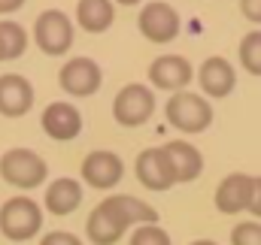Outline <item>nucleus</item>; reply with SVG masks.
Returning a JSON list of instances; mask_svg holds the SVG:
<instances>
[{
	"label": "nucleus",
	"instance_id": "nucleus-1",
	"mask_svg": "<svg viewBox=\"0 0 261 245\" xmlns=\"http://www.w3.org/2000/svg\"><path fill=\"white\" fill-rule=\"evenodd\" d=\"M43 227V209L28 197H12L0 206V233L12 242L37 236Z\"/></svg>",
	"mask_w": 261,
	"mask_h": 245
},
{
	"label": "nucleus",
	"instance_id": "nucleus-13",
	"mask_svg": "<svg viewBox=\"0 0 261 245\" xmlns=\"http://www.w3.org/2000/svg\"><path fill=\"white\" fill-rule=\"evenodd\" d=\"M149 79H152L155 88L182 91L192 82V64L186 61V58H179V55H161L149 67Z\"/></svg>",
	"mask_w": 261,
	"mask_h": 245
},
{
	"label": "nucleus",
	"instance_id": "nucleus-16",
	"mask_svg": "<svg viewBox=\"0 0 261 245\" xmlns=\"http://www.w3.org/2000/svg\"><path fill=\"white\" fill-rule=\"evenodd\" d=\"M164 151H167V158H170V167H173V173H176V182H195L197 176H200L203 158H200V151H197L192 142L173 139V142L164 145Z\"/></svg>",
	"mask_w": 261,
	"mask_h": 245
},
{
	"label": "nucleus",
	"instance_id": "nucleus-2",
	"mask_svg": "<svg viewBox=\"0 0 261 245\" xmlns=\"http://www.w3.org/2000/svg\"><path fill=\"white\" fill-rule=\"evenodd\" d=\"M167 121L173 124L176 130L182 133H200L206 130L213 121V106L192 91H176L170 100H167V109H164Z\"/></svg>",
	"mask_w": 261,
	"mask_h": 245
},
{
	"label": "nucleus",
	"instance_id": "nucleus-14",
	"mask_svg": "<svg viewBox=\"0 0 261 245\" xmlns=\"http://www.w3.org/2000/svg\"><path fill=\"white\" fill-rule=\"evenodd\" d=\"M43 130L58 142L73 139L82 130V115L73 103H49L46 112H43Z\"/></svg>",
	"mask_w": 261,
	"mask_h": 245
},
{
	"label": "nucleus",
	"instance_id": "nucleus-3",
	"mask_svg": "<svg viewBox=\"0 0 261 245\" xmlns=\"http://www.w3.org/2000/svg\"><path fill=\"white\" fill-rule=\"evenodd\" d=\"M0 176L9 185L28 191V188H37V185L46 182L49 167H46V161H43L37 151H31V148H9V151L0 158Z\"/></svg>",
	"mask_w": 261,
	"mask_h": 245
},
{
	"label": "nucleus",
	"instance_id": "nucleus-19",
	"mask_svg": "<svg viewBox=\"0 0 261 245\" xmlns=\"http://www.w3.org/2000/svg\"><path fill=\"white\" fill-rule=\"evenodd\" d=\"M85 233H88V239L94 245H116L122 239V233H125V227H119L100 206L88 215V221H85Z\"/></svg>",
	"mask_w": 261,
	"mask_h": 245
},
{
	"label": "nucleus",
	"instance_id": "nucleus-24",
	"mask_svg": "<svg viewBox=\"0 0 261 245\" xmlns=\"http://www.w3.org/2000/svg\"><path fill=\"white\" fill-rule=\"evenodd\" d=\"M40 245H82L79 236H73V233H67V230H52V233H46Z\"/></svg>",
	"mask_w": 261,
	"mask_h": 245
},
{
	"label": "nucleus",
	"instance_id": "nucleus-10",
	"mask_svg": "<svg viewBox=\"0 0 261 245\" xmlns=\"http://www.w3.org/2000/svg\"><path fill=\"white\" fill-rule=\"evenodd\" d=\"M122 173H125V164L113 151H91L82 161V179L91 185V188H100V191L119 185Z\"/></svg>",
	"mask_w": 261,
	"mask_h": 245
},
{
	"label": "nucleus",
	"instance_id": "nucleus-15",
	"mask_svg": "<svg viewBox=\"0 0 261 245\" xmlns=\"http://www.w3.org/2000/svg\"><path fill=\"white\" fill-rule=\"evenodd\" d=\"M197 82L210 97H228L237 85V73L225 58H206L197 70Z\"/></svg>",
	"mask_w": 261,
	"mask_h": 245
},
{
	"label": "nucleus",
	"instance_id": "nucleus-9",
	"mask_svg": "<svg viewBox=\"0 0 261 245\" xmlns=\"http://www.w3.org/2000/svg\"><path fill=\"white\" fill-rule=\"evenodd\" d=\"M100 209H103L119 227H125V230H128L130 224H155V221H158V212H155L149 203H143V200H137V197H128V194L107 197V200L100 203Z\"/></svg>",
	"mask_w": 261,
	"mask_h": 245
},
{
	"label": "nucleus",
	"instance_id": "nucleus-6",
	"mask_svg": "<svg viewBox=\"0 0 261 245\" xmlns=\"http://www.w3.org/2000/svg\"><path fill=\"white\" fill-rule=\"evenodd\" d=\"M137 24H140L143 37L152 40V43H170L179 34V15H176V9L170 3H161V0L143 6Z\"/></svg>",
	"mask_w": 261,
	"mask_h": 245
},
{
	"label": "nucleus",
	"instance_id": "nucleus-17",
	"mask_svg": "<svg viewBox=\"0 0 261 245\" xmlns=\"http://www.w3.org/2000/svg\"><path fill=\"white\" fill-rule=\"evenodd\" d=\"M82 203V188L76 179H55L46 188V209L52 215H70Z\"/></svg>",
	"mask_w": 261,
	"mask_h": 245
},
{
	"label": "nucleus",
	"instance_id": "nucleus-21",
	"mask_svg": "<svg viewBox=\"0 0 261 245\" xmlns=\"http://www.w3.org/2000/svg\"><path fill=\"white\" fill-rule=\"evenodd\" d=\"M240 64L252 76H261V30H252V34L243 37V43H240Z\"/></svg>",
	"mask_w": 261,
	"mask_h": 245
},
{
	"label": "nucleus",
	"instance_id": "nucleus-23",
	"mask_svg": "<svg viewBox=\"0 0 261 245\" xmlns=\"http://www.w3.org/2000/svg\"><path fill=\"white\" fill-rule=\"evenodd\" d=\"M231 245H261V224L243 221L231 230Z\"/></svg>",
	"mask_w": 261,
	"mask_h": 245
},
{
	"label": "nucleus",
	"instance_id": "nucleus-25",
	"mask_svg": "<svg viewBox=\"0 0 261 245\" xmlns=\"http://www.w3.org/2000/svg\"><path fill=\"white\" fill-rule=\"evenodd\" d=\"M240 9H243V15L249 21L261 24V0H240Z\"/></svg>",
	"mask_w": 261,
	"mask_h": 245
},
{
	"label": "nucleus",
	"instance_id": "nucleus-12",
	"mask_svg": "<svg viewBox=\"0 0 261 245\" xmlns=\"http://www.w3.org/2000/svg\"><path fill=\"white\" fill-rule=\"evenodd\" d=\"M34 106V88L24 76L18 73H6L0 76V115L18 118Z\"/></svg>",
	"mask_w": 261,
	"mask_h": 245
},
{
	"label": "nucleus",
	"instance_id": "nucleus-27",
	"mask_svg": "<svg viewBox=\"0 0 261 245\" xmlns=\"http://www.w3.org/2000/svg\"><path fill=\"white\" fill-rule=\"evenodd\" d=\"M24 0H0V12H15Z\"/></svg>",
	"mask_w": 261,
	"mask_h": 245
},
{
	"label": "nucleus",
	"instance_id": "nucleus-4",
	"mask_svg": "<svg viewBox=\"0 0 261 245\" xmlns=\"http://www.w3.org/2000/svg\"><path fill=\"white\" fill-rule=\"evenodd\" d=\"M34 40L46 55H64L73 46V24L61 9H46L34 21Z\"/></svg>",
	"mask_w": 261,
	"mask_h": 245
},
{
	"label": "nucleus",
	"instance_id": "nucleus-20",
	"mask_svg": "<svg viewBox=\"0 0 261 245\" xmlns=\"http://www.w3.org/2000/svg\"><path fill=\"white\" fill-rule=\"evenodd\" d=\"M0 49H3V58H18L24 55L28 49V34L21 24L15 21H0Z\"/></svg>",
	"mask_w": 261,
	"mask_h": 245
},
{
	"label": "nucleus",
	"instance_id": "nucleus-29",
	"mask_svg": "<svg viewBox=\"0 0 261 245\" xmlns=\"http://www.w3.org/2000/svg\"><path fill=\"white\" fill-rule=\"evenodd\" d=\"M122 6H134V3H140V0H119Z\"/></svg>",
	"mask_w": 261,
	"mask_h": 245
},
{
	"label": "nucleus",
	"instance_id": "nucleus-8",
	"mask_svg": "<svg viewBox=\"0 0 261 245\" xmlns=\"http://www.w3.org/2000/svg\"><path fill=\"white\" fill-rule=\"evenodd\" d=\"M58 82L67 94L73 97H88L100 88V67L91 58H70L58 73Z\"/></svg>",
	"mask_w": 261,
	"mask_h": 245
},
{
	"label": "nucleus",
	"instance_id": "nucleus-22",
	"mask_svg": "<svg viewBox=\"0 0 261 245\" xmlns=\"http://www.w3.org/2000/svg\"><path fill=\"white\" fill-rule=\"evenodd\" d=\"M130 245H170V236L158 224H140L130 236Z\"/></svg>",
	"mask_w": 261,
	"mask_h": 245
},
{
	"label": "nucleus",
	"instance_id": "nucleus-7",
	"mask_svg": "<svg viewBox=\"0 0 261 245\" xmlns=\"http://www.w3.org/2000/svg\"><path fill=\"white\" fill-rule=\"evenodd\" d=\"M137 179L149 191H167L176 185V173L170 167V158L164 148H146L137 158Z\"/></svg>",
	"mask_w": 261,
	"mask_h": 245
},
{
	"label": "nucleus",
	"instance_id": "nucleus-26",
	"mask_svg": "<svg viewBox=\"0 0 261 245\" xmlns=\"http://www.w3.org/2000/svg\"><path fill=\"white\" fill-rule=\"evenodd\" d=\"M249 212H252L255 218H261V179H255V182H252V200H249Z\"/></svg>",
	"mask_w": 261,
	"mask_h": 245
},
{
	"label": "nucleus",
	"instance_id": "nucleus-5",
	"mask_svg": "<svg viewBox=\"0 0 261 245\" xmlns=\"http://www.w3.org/2000/svg\"><path fill=\"white\" fill-rule=\"evenodd\" d=\"M152 112H155V97H152V91L146 85H137V82L125 85L113 100V115L122 127H137Z\"/></svg>",
	"mask_w": 261,
	"mask_h": 245
},
{
	"label": "nucleus",
	"instance_id": "nucleus-30",
	"mask_svg": "<svg viewBox=\"0 0 261 245\" xmlns=\"http://www.w3.org/2000/svg\"><path fill=\"white\" fill-rule=\"evenodd\" d=\"M0 61H3V49H0Z\"/></svg>",
	"mask_w": 261,
	"mask_h": 245
},
{
	"label": "nucleus",
	"instance_id": "nucleus-11",
	"mask_svg": "<svg viewBox=\"0 0 261 245\" xmlns=\"http://www.w3.org/2000/svg\"><path fill=\"white\" fill-rule=\"evenodd\" d=\"M252 176L246 173H231L225 176L222 185L216 188V209L225 212V215H237L243 209H249V200H252Z\"/></svg>",
	"mask_w": 261,
	"mask_h": 245
},
{
	"label": "nucleus",
	"instance_id": "nucleus-28",
	"mask_svg": "<svg viewBox=\"0 0 261 245\" xmlns=\"http://www.w3.org/2000/svg\"><path fill=\"white\" fill-rule=\"evenodd\" d=\"M192 245H216L213 239H197V242H192Z\"/></svg>",
	"mask_w": 261,
	"mask_h": 245
},
{
	"label": "nucleus",
	"instance_id": "nucleus-18",
	"mask_svg": "<svg viewBox=\"0 0 261 245\" xmlns=\"http://www.w3.org/2000/svg\"><path fill=\"white\" fill-rule=\"evenodd\" d=\"M113 18H116V9L110 0H79V6H76V21L88 34L107 30L113 24Z\"/></svg>",
	"mask_w": 261,
	"mask_h": 245
}]
</instances>
